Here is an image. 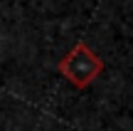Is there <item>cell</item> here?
Listing matches in <instances>:
<instances>
[{
	"label": "cell",
	"instance_id": "6da1fadb",
	"mask_svg": "<svg viewBox=\"0 0 133 131\" xmlns=\"http://www.w3.org/2000/svg\"><path fill=\"white\" fill-rule=\"evenodd\" d=\"M57 69L76 89H86L101 72H104V59H101L86 42H76L57 62Z\"/></svg>",
	"mask_w": 133,
	"mask_h": 131
}]
</instances>
